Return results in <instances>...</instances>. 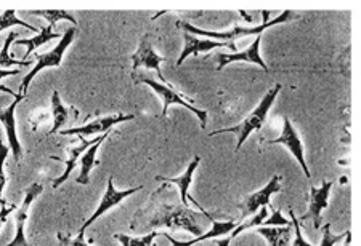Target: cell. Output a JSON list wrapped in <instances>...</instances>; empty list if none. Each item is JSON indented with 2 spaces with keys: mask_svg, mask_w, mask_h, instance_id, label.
<instances>
[{
  "mask_svg": "<svg viewBox=\"0 0 361 246\" xmlns=\"http://www.w3.org/2000/svg\"><path fill=\"white\" fill-rule=\"evenodd\" d=\"M162 61H167V58H162L154 51V48L151 46V42H149V35H143V37L140 39L138 50L132 55L133 70H137L140 67H147V69L154 70V72L158 74V79L166 85V79H164V75H162L161 67H159Z\"/></svg>",
  "mask_w": 361,
  "mask_h": 246,
  "instance_id": "cell-11",
  "label": "cell"
},
{
  "mask_svg": "<svg viewBox=\"0 0 361 246\" xmlns=\"http://www.w3.org/2000/svg\"><path fill=\"white\" fill-rule=\"evenodd\" d=\"M135 119V115H126V114H116V115H108V117H102V119H95L90 123H87L84 127H75V128H69V130H63L60 131L63 136H69V134H75V136H93V134L98 133H108L114 125H118L121 122H127Z\"/></svg>",
  "mask_w": 361,
  "mask_h": 246,
  "instance_id": "cell-13",
  "label": "cell"
},
{
  "mask_svg": "<svg viewBox=\"0 0 361 246\" xmlns=\"http://www.w3.org/2000/svg\"><path fill=\"white\" fill-rule=\"evenodd\" d=\"M132 77H133V80H135V84H147L148 86L153 88L156 93H158L159 98L162 99V114H161L162 117L167 115V109L171 108L172 104H180V105H183V108L188 109L190 112H193L197 119H200L202 130H206L207 112L206 110L195 108L193 99L186 98L183 93H177L176 88H173L171 84L164 85V84H161V82H156L145 74H132Z\"/></svg>",
  "mask_w": 361,
  "mask_h": 246,
  "instance_id": "cell-3",
  "label": "cell"
},
{
  "mask_svg": "<svg viewBox=\"0 0 361 246\" xmlns=\"http://www.w3.org/2000/svg\"><path fill=\"white\" fill-rule=\"evenodd\" d=\"M0 91H2V93H7V95H11L13 98L18 96V93H13V90H10V88H8V86H5V85H0Z\"/></svg>",
  "mask_w": 361,
  "mask_h": 246,
  "instance_id": "cell-35",
  "label": "cell"
},
{
  "mask_svg": "<svg viewBox=\"0 0 361 246\" xmlns=\"http://www.w3.org/2000/svg\"><path fill=\"white\" fill-rule=\"evenodd\" d=\"M323 231V240H322V245L319 246H334L337 242H341V240L347 235L348 232H343V233H339V235H333L331 233V224L328 222V224H324L323 227H319Z\"/></svg>",
  "mask_w": 361,
  "mask_h": 246,
  "instance_id": "cell-29",
  "label": "cell"
},
{
  "mask_svg": "<svg viewBox=\"0 0 361 246\" xmlns=\"http://www.w3.org/2000/svg\"><path fill=\"white\" fill-rule=\"evenodd\" d=\"M333 181H324L322 187H315L310 183V203H308V211L299 221L312 219L317 231L322 227V211L328 207L329 192L333 189Z\"/></svg>",
  "mask_w": 361,
  "mask_h": 246,
  "instance_id": "cell-12",
  "label": "cell"
},
{
  "mask_svg": "<svg viewBox=\"0 0 361 246\" xmlns=\"http://www.w3.org/2000/svg\"><path fill=\"white\" fill-rule=\"evenodd\" d=\"M95 141H97V138L95 139H92V141H89V139H85V138H82L80 136V144L78 145V148H74V149H71L69 150V157L68 158H61V157H56V155H51L50 158L51 160H56V162H61V163H65L66 165V169H65V173H63L60 178H56L55 181H54V189H58V187H60L63 183H65V181L69 178V174L73 173V169H74V167L78 165V160H79V157L84 154V150H87L89 148H92L93 144H95Z\"/></svg>",
  "mask_w": 361,
  "mask_h": 246,
  "instance_id": "cell-18",
  "label": "cell"
},
{
  "mask_svg": "<svg viewBox=\"0 0 361 246\" xmlns=\"http://www.w3.org/2000/svg\"><path fill=\"white\" fill-rule=\"evenodd\" d=\"M281 91V85L276 84L275 86L271 88V90L267 93V95L262 98L260 104L255 108L252 112H250L246 119H244L241 123H238L235 127H230V128H222V130H217V131H212L209 133V136H215V134H224V133H233L238 136V144H236V152L243 148L244 141L249 138L250 133L260 130L262 127H264V123L267 120V114H269L270 108L275 103V99L278 96V93Z\"/></svg>",
  "mask_w": 361,
  "mask_h": 246,
  "instance_id": "cell-2",
  "label": "cell"
},
{
  "mask_svg": "<svg viewBox=\"0 0 361 246\" xmlns=\"http://www.w3.org/2000/svg\"><path fill=\"white\" fill-rule=\"evenodd\" d=\"M200 163H201V157L196 155L193 158V162H191L190 165H188V168L185 169V173L182 176H178V178H166V176H158V178H156V179L162 181V183H164V184H162V187H159L158 190L153 192V195H158V193H161L162 190L166 189V186L176 184V186H178L180 198H182L183 207H188L190 208V203H193L195 208L200 209L201 213H206V211H204V208L201 207V205L197 203L193 197L188 195V189H190L191 183H193V173H195V169L197 168V165H200Z\"/></svg>",
  "mask_w": 361,
  "mask_h": 246,
  "instance_id": "cell-9",
  "label": "cell"
},
{
  "mask_svg": "<svg viewBox=\"0 0 361 246\" xmlns=\"http://www.w3.org/2000/svg\"><path fill=\"white\" fill-rule=\"evenodd\" d=\"M16 209H18V208H16L15 203H8L7 207L0 209V228H2L5 222H7L8 214H11V213H13V211H16Z\"/></svg>",
  "mask_w": 361,
  "mask_h": 246,
  "instance_id": "cell-33",
  "label": "cell"
},
{
  "mask_svg": "<svg viewBox=\"0 0 361 246\" xmlns=\"http://www.w3.org/2000/svg\"><path fill=\"white\" fill-rule=\"evenodd\" d=\"M16 37H18V32H10L5 39V44L0 50V67H10V66H20V67H32V61H18L15 60L13 56L10 55V46L11 44H15Z\"/></svg>",
  "mask_w": 361,
  "mask_h": 246,
  "instance_id": "cell-22",
  "label": "cell"
},
{
  "mask_svg": "<svg viewBox=\"0 0 361 246\" xmlns=\"http://www.w3.org/2000/svg\"><path fill=\"white\" fill-rule=\"evenodd\" d=\"M54 27H55V26L47 25L45 27L40 29V32L36 35V37H32V39H21V40H18V42H15L16 45H26V46H27L26 55H25V58H23V61H27L26 58H27L29 55H32V51L36 50L37 46L44 45V44H47V42H50V40H55V39H61V37H63L61 34L51 31V29H54Z\"/></svg>",
  "mask_w": 361,
  "mask_h": 246,
  "instance_id": "cell-21",
  "label": "cell"
},
{
  "mask_svg": "<svg viewBox=\"0 0 361 246\" xmlns=\"http://www.w3.org/2000/svg\"><path fill=\"white\" fill-rule=\"evenodd\" d=\"M75 34H78V29L75 27H69L68 31L63 34L61 37V42H58V45L55 46L51 51H47L42 53V55H37V61L34 64V67L29 70V74L25 77V80L21 82V86H20V95H25L26 96V91H27V86L31 84V80L36 77V75L40 72V70L45 69V67H60L61 66V61H63V55H65V51L71 42L75 37Z\"/></svg>",
  "mask_w": 361,
  "mask_h": 246,
  "instance_id": "cell-5",
  "label": "cell"
},
{
  "mask_svg": "<svg viewBox=\"0 0 361 246\" xmlns=\"http://www.w3.org/2000/svg\"><path fill=\"white\" fill-rule=\"evenodd\" d=\"M13 26H21V27H26L27 31H31V32H37V29L32 25H27L26 21L20 20V18L16 16L15 10H5L4 13L0 15V32H2L4 29L13 27Z\"/></svg>",
  "mask_w": 361,
  "mask_h": 246,
  "instance_id": "cell-26",
  "label": "cell"
},
{
  "mask_svg": "<svg viewBox=\"0 0 361 246\" xmlns=\"http://www.w3.org/2000/svg\"><path fill=\"white\" fill-rule=\"evenodd\" d=\"M230 243H231V237H226L224 240H217V242H215L217 246H228Z\"/></svg>",
  "mask_w": 361,
  "mask_h": 246,
  "instance_id": "cell-36",
  "label": "cell"
},
{
  "mask_svg": "<svg viewBox=\"0 0 361 246\" xmlns=\"http://www.w3.org/2000/svg\"><path fill=\"white\" fill-rule=\"evenodd\" d=\"M279 181H281V178H279L278 174H275L270 179V183L264 187V189L250 193V195H247L240 205H238V208L241 209V219H246L250 214H255L257 213V209H260V208L270 207V209H275V208H271L270 198H271V195H275V193L283 190L281 183H279Z\"/></svg>",
  "mask_w": 361,
  "mask_h": 246,
  "instance_id": "cell-7",
  "label": "cell"
},
{
  "mask_svg": "<svg viewBox=\"0 0 361 246\" xmlns=\"http://www.w3.org/2000/svg\"><path fill=\"white\" fill-rule=\"evenodd\" d=\"M18 74H20V69H15V70H4V69H0V79L13 77V75H18Z\"/></svg>",
  "mask_w": 361,
  "mask_h": 246,
  "instance_id": "cell-34",
  "label": "cell"
},
{
  "mask_svg": "<svg viewBox=\"0 0 361 246\" xmlns=\"http://www.w3.org/2000/svg\"><path fill=\"white\" fill-rule=\"evenodd\" d=\"M26 96L25 95H20L15 98V101L11 103L7 109L5 110H0V123H4L5 127V133H7V138H8V144H10V150L13 152V157H15V162H21V157H23V149H21V144L18 141V134H16V122H15V110H16V105H18L20 101H23Z\"/></svg>",
  "mask_w": 361,
  "mask_h": 246,
  "instance_id": "cell-16",
  "label": "cell"
},
{
  "mask_svg": "<svg viewBox=\"0 0 361 246\" xmlns=\"http://www.w3.org/2000/svg\"><path fill=\"white\" fill-rule=\"evenodd\" d=\"M255 233H260L262 237L269 240V246H289L290 235H293V231H290V226L284 227H255Z\"/></svg>",
  "mask_w": 361,
  "mask_h": 246,
  "instance_id": "cell-20",
  "label": "cell"
},
{
  "mask_svg": "<svg viewBox=\"0 0 361 246\" xmlns=\"http://www.w3.org/2000/svg\"><path fill=\"white\" fill-rule=\"evenodd\" d=\"M44 190V186L40 183H32L26 189L25 200H23L21 207L15 211V221H16V233L11 242L7 246H29L26 235H25V226L29 216V209H31L32 202L40 195V192Z\"/></svg>",
  "mask_w": 361,
  "mask_h": 246,
  "instance_id": "cell-10",
  "label": "cell"
},
{
  "mask_svg": "<svg viewBox=\"0 0 361 246\" xmlns=\"http://www.w3.org/2000/svg\"><path fill=\"white\" fill-rule=\"evenodd\" d=\"M58 242H60L61 246H90V245H87L84 240L71 238V237L65 235L63 232H58Z\"/></svg>",
  "mask_w": 361,
  "mask_h": 246,
  "instance_id": "cell-32",
  "label": "cell"
},
{
  "mask_svg": "<svg viewBox=\"0 0 361 246\" xmlns=\"http://www.w3.org/2000/svg\"><path fill=\"white\" fill-rule=\"evenodd\" d=\"M159 232H149L143 237H129L126 233H114V238L121 242L122 246H153L154 238L159 237Z\"/></svg>",
  "mask_w": 361,
  "mask_h": 246,
  "instance_id": "cell-25",
  "label": "cell"
},
{
  "mask_svg": "<svg viewBox=\"0 0 361 246\" xmlns=\"http://www.w3.org/2000/svg\"><path fill=\"white\" fill-rule=\"evenodd\" d=\"M51 117H54V119H51L54 120V125H51V130L49 131V134L56 133L68 122V108L63 105L60 93L56 90L54 91V95H51Z\"/></svg>",
  "mask_w": 361,
  "mask_h": 246,
  "instance_id": "cell-23",
  "label": "cell"
},
{
  "mask_svg": "<svg viewBox=\"0 0 361 246\" xmlns=\"http://www.w3.org/2000/svg\"><path fill=\"white\" fill-rule=\"evenodd\" d=\"M212 221L214 216L209 213H197L183 205L154 203L151 200L147 207L140 208L130 222V231H148L154 227L182 228L195 237L202 235L200 221Z\"/></svg>",
  "mask_w": 361,
  "mask_h": 246,
  "instance_id": "cell-1",
  "label": "cell"
},
{
  "mask_svg": "<svg viewBox=\"0 0 361 246\" xmlns=\"http://www.w3.org/2000/svg\"><path fill=\"white\" fill-rule=\"evenodd\" d=\"M29 13L44 16L45 20L49 21V25H51V26H55L56 21H69V22H73L74 26H78L75 18L69 13V11H65V10H31Z\"/></svg>",
  "mask_w": 361,
  "mask_h": 246,
  "instance_id": "cell-24",
  "label": "cell"
},
{
  "mask_svg": "<svg viewBox=\"0 0 361 246\" xmlns=\"http://www.w3.org/2000/svg\"><path fill=\"white\" fill-rule=\"evenodd\" d=\"M269 144H283L284 148H288L290 150V154L295 157V160L299 162V165L302 167V169H304V174H305V178L308 179V183H312V173L307 167V162H305V157H304V144H302L299 134H297L295 128L293 127V123H290L289 117H284V119H283L281 136L269 141Z\"/></svg>",
  "mask_w": 361,
  "mask_h": 246,
  "instance_id": "cell-8",
  "label": "cell"
},
{
  "mask_svg": "<svg viewBox=\"0 0 361 246\" xmlns=\"http://www.w3.org/2000/svg\"><path fill=\"white\" fill-rule=\"evenodd\" d=\"M293 11L286 10L281 16L275 18V20L271 21H267L264 25H260L257 27H235L231 29L228 32H211V31H204V29L200 27H195L193 25H190V22H185V21H178L177 22V27L178 29H183V32H188V34H193V35H204V37H211V39H220V40H225V42H233V40L240 39V37H246V35H260L262 32L265 31V29H269L275 25H279V22H286L289 21L290 18H293Z\"/></svg>",
  "mask_w": 361,
  "mask_h": 246,
  "instance_id": "cell-4",
  "label": "cell"
},
{
  "mask_svg": "<svg viewBox=\"0 0 361 246\" xmlns=\"http://www.w3.org/2000/svg\"><path fill=\"white\" fill-rule=\"evenodd\" d=\"M289 214H290V224H293L294 231H295V238H294V243H293V246H312L310 243L305 242L304 237H302V232H300V221L295 218L294 211L290 209V211H289Z\"/></svg>",
  "mask_w": 361,
  "mask_h": 246,
  "instance_id": "cell-30",
  "label": "cell"
},
{
  "mask_svg": "<svg viewBox=\"0 0 361 246\" xmlns=\"http://www.w3.org/2000/svg\"><path fill=\"white\" fill-rule=\"evenodd\" d=\"M267 214H269V213H267V208H260V209H259V213L255 214L252 219H250V221H246V222H243V224H240V226H238V227L235 228V231H233V233L230 235V237H231V240L235 238V237L240 235L241 232L247 231V228H254V227H257V226H260V224H264V221H265V218H267Z\"/></svg>",
  "mask_w": 361,
  "mask_h": 246,
  "instance_id": "cell-28",
  "label": "cell"
},
{
  "mask_svg": "<svg viewBox=\"0 0 361 246\" xmlns=\"http://www.w3.org/2000/svg\"><path fill=\"white\" fill-rule=\"evenodd\" d=\"M211 222H212V228H211V231H209L207 233H202V235L196 237V238H193V240H190V242H178V240L172 238V237L169 235V233H166V232L161 233V235H164V237L169 240V242H171L172 246H193V245H196V243L204 242V240H211V238H217V237H220V235H225V233H230V232H233V231H235V228L238 227V222H236V221H226V222H222V221H215V219H212Z\"/></svg>",
  "mask_w": 361,
  "mask_h": 246,
  "instance_id": "cell-17",
  "label": "cell"
},
{
  "mask_svg": "<svg viewBox=\"0 0 361 246\" xmlns=\"http://www.w3.org/2000/svg\"><path fill=\"white\" fill-rule=\"evenodd\" d=\"M142 189H143V186L133 187V189H129V190H118V189H116V187H114L113 176H109V178H108L106 192H104V195H103V198H102L100 205H98V208L95 209V213H93V214L90 216V218L84 222L82 227L79 228L78 238L84 240V232L93 224V222H95L98 218H100V216H103L104 213H106V211H109L113 207H118V205H119L122 200H124V198L133 195V193L138 192V190H142Z\"/></svg>",
  "mask_w": 361,
  "mask_h": 246,
  "instance_id": "cell-6",
  "label": "cell"
},
{
  "mask_svg": "<svg viewBox=\"0 0 361 246\" xmlns=\"http://www.w3.org/2000/svg\"><path fill=\"white\" fill-rule=\"evenodd\" d=\"M183 40H185V48L177 60V67L182 66L183 61L188 56H197L200 53H207L215 48H230L233 53H236V45L231 42H215V40H211V39L202 40L188 32L183 34Z\"/></svg>",
  "mask_w": 361,
  "mask_h": 246,
  "instance_id": "cell-14",
  "label": "cell"
},
{
  "mask_svg": "<svg viewBox=\"0 0 361 246\" xmlns=\"http://www.w3.org/2000/svg\"><path fill=\"white\" fill-rule=\"evenodd\" d=\"M8 152H10V149L2 143V141H0V209L5 208L8 205V202L2 197L4 187H5V184H7V176H5L4 165H5V160H7V157H8Z\"/></svg>",
  "mask_w": 361,
  "mask_h": 246,
  "instance_id": "cell-27",
  "label": "cell"
},
{
  "mask_svg": "<svg viewBox=\"0 0 361 246\" xmlns=\"http://www.w3.org/2000/svg\"><path fill=\"white\" fill-rule=\"evenodd\" d=\"M109 133H111V131L103 133L102 136H98L97 141H95V144H93L92 148L87 149L85 154L80 157V167H82V169H80V174L78 176V179H75V183H78V184H80V186L90 184V169L95 165H98L97 150H98V148H100V144L103 143V141L109 136Z\"/></svg>",
  "mask_w": 361,
  "mask_h": 246,
  "instance_id": "cell-19",
  "label": "cell"
},
{
  "mask_svg": "<svg viewBox=\"0 0 361 246\" xmlns=\"http://www.w3.org/2000/svg\"><path fill=\"white\" fill-rule=\"evenodd\" d=\"M260 42H262V35H257V39L250 44L246 50L240 51V53H219L217 55V70H222L224 67L228 66L231 63L236 61H246V63H252L257 64L265 72H270V69L267 67V64L264 60L260 58Z\"/></svg>",
  "mask_w": 361,
  "mask_h": 246,
  "instance_id": "cell-15",
  "label": "cell"
},
{
  "mask_svg": "<svg viewBox=\"0 0 361 246\" xmlns=\"http://www.w3.org/2000/svg\"><path fill=\"white\" fill-rule=\"evenodd\" d=\"M264 224H267V227L270 226H279V227H284V226H290V221L284 219L283 214L279 213V209H273V216L270 219L264 221Z\"/></svg>",
  "mask_w": 361,
  "mask_h": 246,
  "instance_id": "cell-31",
  "label": "cell"
}]
</instances>
